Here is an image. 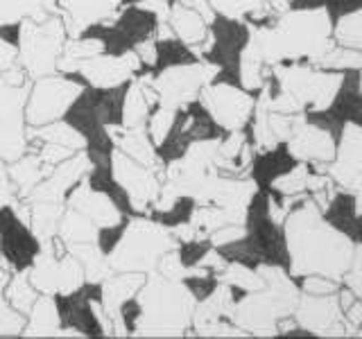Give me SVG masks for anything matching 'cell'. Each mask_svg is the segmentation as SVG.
<instances>
[{"label": "cell", "mask_w": 362, "mask_h": 339, "mask_svg": "<svg viewBox=\"0 0 362 339\" xmlns=\"http://www.w3.org/2000/svg\"><path fill=\"white\" fill-rule=\"evenodd\" d=\"M145 276L147 274H134V271H111L105 280H100L102 308L109 314V319L118 312V308L124 301L132 299L139 292Z\"/></svg>", "instance_id": "obj_29"}, {"label": "cell", "mask_w": 362, "mask_h": 339, "mask_svg": "<svg viewBox=\"0 0 362 339\" xmlns=\"http://www.w3.org/2000/svg\"><path fill=\"white\" fill-rule=\"evenodd\" d=\"M139 3H143V0H120V5H122V7H127V5H139Z\"/></svg>", "instance_id": "obj_56"}, {"label": "cell", "mask_w": 362, "mask_h": 339, "mask_svg": "<svg viewBox=\"0 0 362 339\" xmlns=\"http://www.w3.org/2000/svg\"><path fill=\"white\" fill-rule=\"evenodd\" d=\"M66 206H71L75 210H79L82 215L93 222L98 229L100 226H111V224H118L124 215L118 210V206L113 203L105 192H98L88 186L86 177L79 181V184L68 192L66 197Z\"/></svg>", "instance_id": "obj_25"}, {"label": "cell", "mask_w": 362, "mask_h": 339, "mask_svg": "<svg viewBox=\"0 0 362 339\" xmlns=\"http://www.w3.org/2000/svg\"><path fill=\"white\" fill-rule=\"evenodd\" d=\"M109 131H111L113 143H116V150L134 158L136 163L152 167L156 172H163L161 161H158V156H156V145L150 141L145 127L127 129V127H122V124H118V127H111Z\"/></svg>", "instance_id": "obj_26"}, {"label": "cell", "mask_w": 362, "mask_h": 339, "mask_svg": "<svg viewBox=\"0 0 362 339\" xmlns=\"http://www.w3.org/2000/svg\"><path fill=\"white\" fill-rule=\"evenodd\" d=\"M9 271L0 265V337H21L25 328V314L14 310L5 299V282Z\"/></svg>", "instance_id": "obj_44"}, {"label": "cell", "mask_w": 362, "mask_h": 339, "mask_svg": "<svg viewBox=\"0 0 362 339\" xmlns=\"http://www.w3.org/2000/svg\"><path fill=\"white\" fill-rule=\"evenodd\" d=\"M335 181L324 174V172H310L308 163L297 161L292 170L283 172L279 177H274L269 181V188L279 192V195H310V192H317L326 186H333Z\"/></svg>", "instance_id": "obj_27"}, {"label": "cell", "mask_w": 362, "mask_h": 339, "mask_svg": "<svg viewBox=\"0 0 362 339\" xmlns=\"http://www.w3.org/2000/svg\"><path fill=\"white\" fill-rule=\"evenodd\" d=\"M154 271H158V274L165 276V278L181 280V278H186L192 269H188L184 263H181L179 251H177V246H175V249H170V251H165L161 258H158V265H156Z\"/></svg>", "instance_id": "obj_46"}, {"label": "cell", "mask_w": 362, "mask_h": 339, "mask_svg": "<svg viewBox=\"0 0 362 339\" xmlns=\"http://www.w3.org/2000/svg\"><path fill=\"white\" fill-rule=\"evenodd\" d=\"M66 39V25L59 14H50L43 20L25 18L21 25L16 64L30 79L57 73V61L64 54Z\"/></svg>", "instance_id": "obj_8"}, {"label": "cell", "mask_w": 362, "mask_h": 339, "mask_svg": "<svg viewBox=\"0 0 362 339\" xmlns=\"http://www.w3.org/2000/svg\"><path fill=\"white\" fill-rule=\"evenodd\" d=\"M179 246L177 237L165 226L156 224L150 215H129L124 233L116 249L107 256L111 271H134V274H150L156 269L158 258L170 249Z\"/></svg>", "instance_id": "obj_6"}, {"label": "cell", "mask_w": 362, "mask_h": 339, "mask_svg": "<svg viewBox=\"0 0 362 339\" xmlns=\"http://www.w3.org/2000/svg\"><path fill=\"white\" fill-rule=\"evenodd\" d=\"M127 220L129 215H124V218L118 222V224H111V226H100L98 229V235H95V244L100 246V251L109 256L113 249H116V244L120 242V237L124 233V226H127Z\"/></svg>", "instance_id": "obj_47"}, {"label": "cell", "mask_w": 362, "mask_h": 339, "mask_svg": "<svg viewBox=\"0 0 362 339\" xmlns=\"http://www.w3.org/2000/svg\"><path fill=\"white\" fill-rule=\"evenodd\" d=\"M337 290H339V280L326 278V276H320V274L303 276L301 292H305V294H333Z\"/></svg>", "instance_id": "obj_49"}, {"label": "cell", "mask_w": 362, "mask_h": 339, "mask_svg": "<svg viewBox=\"0 0 362 339\" xmlns=\"http://www.w3.org/2000/svg\"><path fill=\"white\" fill-rule=\"evenodd\" d=\"M356 335H358V337H362V326L358 328V333H356Z\"/></svg>", "instance_id": "obj_58"}, {"label": "cell", "mask_w": 362, "mask_h": 339, "mask_svg": "<svg viewBox=\"0 0 362 339\" xmlns=\"http://www.w3.org/2000/svg\"><path fill=\"white\" fill-rule=\"evenodd\" d=\"M150 102H147L143 93V84L139 79H132L124 93V105H122V127L134 129V127H145L147 116H150Z\"/></svg>", "instance_id": "obj_41"}, {"label": "cell", "mask_w": 362, "mask_h": 339, "mask_svg": "<svg viewBox=\"0 0 362 339\" xmlns=\"http://www.w3.org/2000/svg\"><path fill=\"white\" fill-rule=\"evenodd\" d=\"M245 235H247V226L245 224H224V226H220L218 231H213L209 235V240H211V244L215 249H220V246H226L231 242L243 240Z\"/></svg>", "instance_id": "obj_48"}, {"label": "cell", "mask_w": 362, "mask_h": 339, "mask_svg": "<svg viewBox=\"0 0 362 339\" xmlns=\"http://www.w3.org/2000/svg\"><path fill=\"white\" fill-rule=\"evenodd\" d=\"M337 192H339V188L333 184V186H326V188L317 190V192H310V199L317 203V206L322 208V213H326L328 208L333 206V201H335V197H337Z\"/></svg>", "instance_id": "obj_51"}, {"label": "cell", "mask_w": 362, "mask_h": 339, "mask_svg": "<svg viewBox=\"0 0 362 339\" xmlns=\"http://www.w3.org/2000/svg\"><path fill=\"white\" fill-rule=\"evenodd\" d=\"M68 37H77L95 23H111L120 14V0H57Z\"/></svg>", "instance_id": "obj_23"}, {"label": "cell", "mask_w": 362, "mask_h": 339, "mask_svg": "<svg viewBox=\"0 0 362 339\" xmlns=\"http://www.w3.org/2000/svg\"><path fill=\"white\" fill-rule=\"evenodd\" d=\"M313 170L328 174L339 190H346L351 181L362 174V124L346 122L335 147V158L331 163H317Z\"/></svg>", "instance_id": "obj_21"}, {"label": "cell", "mask_w": 362, "mask_h": 339, "mask_svg": "<svg viewBox=\"0 0 362 339\" xmlns=\"http://www.w3.org/2000/svg\"><path fill=\"white\" fill-rule=\"evenodd\" d=\"M288 147V154L294 161L317 165V163H331L335 158V138L333 133L320 127V124H313L305 113L294 120L292 131L288 136V141L283 143Z\"/></svg>", "instance_id": "obj_20"}, {"label": "cell", "mask_w": 362, "mask_h": 339, "mask_svg": "<svg viewBox=\"0 0 362 339\" xmlns=\"http://www.w3.org/2000/svg\"><path fill=\"white\" fill-rule=\"evenodd\" d=\"M141 305L134 337H186L192 328L195 299L181 280L150 271L136 292Z\"/></svg>", "instance_id": "obj_5"}, {"label": "cell", "mask_w": 362, "mask_h": 339, "mask_svg": "<svg viewBox=\"0 0 362 339\" xmlns=\"http://www.w3.org/2000/svg\"><path fill=\"white\" fill-rule=\"evenodd\" d=\"M360 95H362V68H360Z\"/></svg>", "instance_id": "obj_57"}, {"label": "cell", "mask_w": 362, "mask_h": 339, "mask_svg": "<svg viewBox=\"0 0 362 339\" xmlns=\"http://www.w3.org/2000/svg\"><path fill=\"white\" fill-rule=\"evenodd\" d=\"M59 323L66 331H75L79 339L111 337V319L102 308L100 282L84 280L82 287L68 294H54Z\"/></svg>", "instance_id": "obj_11"}, {"label": "cell", "mask_w": 362, "mask_h": 339, "mask_svg": "<svg viewBox=\"0 0 362 339\" xmlns=\"http://www.w3.org/2000/svg\"><path fill=\"white\" fill-rule=\"evenodd\" d=\"M209 3L218 16L240 23H258L274 14L267 0H209Z\"/></svg>", "instance_id": "obj_35"}, {"label": "cell", "mask_w": 362, "mask_h": 339, "mask_svg": "<svg viewBox=\"0 0 362 339\" xmlns=\"http://www.w3.org/2000/svg\"><path fill=\"white\" fill-rule=\"evenodd\" d=\"M84 86V77L77 73H50L32 79L25 102L28 127H41L62 120Z\"/></svg>", "instance_id": "obj_9"}, {"label": "cell", "mask_w": 362, "mask_h": 339, "mask_svg": "<svg viewBox=\"0 0 362 339\" xmlns=\"http://www.w3.org/2000/svg\"><path fill=\"white\" fill-rule=\"evenodd\" d=\"M156 25H158V16L154 11L141 5H127L120 9V14L111 23H95V25H88L79 34L98 39L102 43V52L105 54L122 56L127 52H134L139 43L154 39Z\"/></svg>", "instance_id": "obj_10"}, {"label": "cell", "mask_w": 362, "mask_h": 339, "mask_svg": "<svg viewBox=\"0 0 362 339\" xmlns=\"http://www.w3.org/2000/svg\"><path fill=\"white\" fill-rule=\"evenodd\" d=\"M154 64L152 68L147 71L145 77L139 79H152L158 73L168 71L173 66H181V64H192V61H199V56L192 52L184 41H179L177 37H163V39H154ZM136 79V77H134Z\"/></svg>", "instance_id": "obj_31"}, {"label": "cell", "mask_w": 362, "mask_h": 339, "mask_svg": "<svg viewBox=\"0 0 362 339\" xmlns=\"http://www.w3.org/2000/svg\"><path fill=\"white\" fill-rule=\"evenodd\" d=\"M333 39L337 45L362 52V7L349 11V14L339 16L337 23H333Z\"/></svg>", "instance_id": "obj_43"}, {"label": "cell", "mask_w": 362, "mask_h": 339, "mask_svg": "<svg viewBox=\"0 0 362 339\" xmlns=\"http://www.w3.org/2000/svg\"><path fill=\"white\" fill-rule=\"evenodd\" d=\"M175 113H177L175 109H168L161 105L150 111V116H147V122H145V129H147V136H150V141L154 145H158L168 136L170 127H173V122H175Z\"/></svg>", "instance_id": "obj_45"}, {"label": "cell", "mask_w": 362, "mask_h": 339, "mask_svg": "<svg viewBox=\"0 0 362 339\" xmlns=\"http://www.w3.org/2000/svg\"><path fill=\"white\" fill-rule=\"evenodd\" d=\"M165 23L170 25V30H173L175 37L179 41H184L188 48L199 56V59L211 50L213 34L209 28V20L202 14H197L195 9H190L186 5L177 3V0H173V3H170V11H168Z\"/></svg>", "instance_id": "obj_24"}, {"label": "cell", "mask_w": 362, "mask_h": 339, "mask_svg": "<svg viewBox=\"0 0 362 339\" xmlns=\"http://www.w3.org/2000/svg\"><path fill=\"white\" fill-rule=\"evenodd\" d=\"M16 54H18L16 48H11L9 43L0 39V71H7V68L16 64Z\"/></svg>", "instance_id": "obj_54"}, {"label": "cell", "mask_w": 362, "mask_h": 339, "mask_svg": "<svg viewBox=\"0 0 362 339\" xmlns=\"http://www.w3.org/2000/svg\"><path fill=\"white\" fill-rule=\"evenodd\" d=\"M308 64L315 68H322V71H360L362 68V52L335 43L324 54H320L317 59H313Z\"/></svg>", "instance_id": "obj_42"}, {"label": "cell", "mask_w": 362, "mask_h": 339, "mask_svg": "<svg viewBox=\"0 0 362 339\" xmlns=\"http://www.w3.org/2000/svg\"><path fill=\"white\" fill-rule=\"evenodd\" d=\"M281 231L292 278L320 274L342 282V276L354 260L356 242L328 222L310 197H305L299 208L288 213Z\"/></svg>", "instance_id": "obj_1"}, {"label": "cell", "mask_w": 362, "mask_h": 339, "mask_svg": "<svg viewBox=\"0 0 362 339\" xmlns=\"http://www.w3.org/2000/svg\"><path fill=\"white\" fill-rule=\"evenodd\" d=\"M197 100L224 133L245 129L252 120L256 105V95L252 90L231 82H218V79L204 86Z\"/></svg>", "instance_id": "obj_14"}, {"label": "cell", "mask_w": 362, "mask_h": 339, "mask_svg": "<svg viewBox=\"0 0 362 339\" xmlns=\"http://www.w3.org/2000/svg\"><path fill=\"white\" fill-rule=\"evenodd\" d=\"M218 75H220L218 66L206 59H199L192 64H181V66L168 68V71L158 73L156 77L147 79V82H150L152 88L156 90L158 105L177 111L181 107L190 105L192 100H197L202 88L211 84Z\"/></svg>", "instance_id": "obj_13"}, {"label": "cell", "mask_w": 362, "mask_h": 339, "mask_svg": "<svg viewBox=\"0 0 362 339\" xmlns=\"http://www.w3.org/2000/svg\"><path fill=\"white\" fill-rule=\"evenodd\" d=\"M41 246L43 242L11 203L0 206V265L9 274L28 271L41 254Z\"/></svg>", "instance_id": "obj_15"}, {"label": "cell", "mask_w": 362, "mask_h": 339, "mask_svg": "<svg viewBox=\"0 0 362 339\" xmlns=\"http://www.w3.org/2000/svg\"><path fill=\"white\" fill-rule=\"evenodd\" d=\"M247 30L245 48L267 68L283 61H313L335 45L333 18L326 7H290L276 14L274 25L247 23Z\"/></svg>", "instance_id": "obj_2"}, {"label": "cell", "mask_w": 362, "mask_h": 339, "mask_svg": "<svg viewBox=\"0 0 362 339\" xmlns=\"http://www.w3.org/2000/svg\"><path fill=\"white\" fill-rule=\"evenodd\" d=\"M129 82L111 88L84 86L64 113V120L84 136V152L93 167H111L116 143L109 129L122 124V105Z\"/></svg>", "instance_id": "obj_3"}, {"label": "cell", "mask_w": 362, "mask_h": 339, "mask_svg": "<svg viewBox=\"0 0 362 339\" xmlns=\"http://www.w3.org/2000/svg\"><path fill=\"white\" fill-rule=\"evenodd\" d=\"M256 269L263 276V287L235 299L231 321L249 337H276L279 321L294 314L301 287L279 265L258 263Z\"/></svg>", "instance_id": "obj_4"}, {"label": "cell", "mask_w": 362, "mask_h": 339, "mask_svg": "<svg viewBox=\"0 0 362 339\" xmlns=\"http://www.w3.org/2000/svg\"><path fill=\"white\" fill-rule=\"evenodd\" d=\"M337 292L333 294L301 292L299 303L292 314L297 326L317 337H346V319L342 308H339Z\"/></svg>", "instance_id": "obj_19"}, {"label": "cell", "mask_w": 362, "mask_h": 339, "mask_svg": "<svg viewBox=\"0 0 362 339\" xmlns=\"http://www.w3.org/2000/svg\"><path fill=\"white\" fill-rule=\"evenodd\" d=\"M86 181H88V186L93 188V190L105 192V195L113 203H116L118 210L122 215H136L132 201L127 197V192L120 188V184L116 181V177H113V172H111V167H93V165H90L88 174H86Z\"/></svg>", "instance_id": "obj_37"}, {"label": "cell", "mask_w": 362, "mask_h": 339, "mask_svg": "<svg viewBox=\"0 0 362 339\" xmlns=\"http://www.w3.org/2000/svg\"><path fill=\"white\" fill-rule=\"evenodd\" d=\"M90 170V161L86 152H77L68 156L66 161L57 163L52 172L45 177L41 184L34 188L25 199H48V201H64L79 181H82Z\"/></svg>", "instance_id": "obj_22"}, {"label": "cell", "mask_w": 362, "mask_h": 339, "mask_svg": "<svg viewBox=\"0 0 362 339\" xmlns=\"http://www.w3.org/2000/svg\"><path fill=\"white\" fill-rule=\"evenodd\" d=\"M111 172L120 184V188L127 192L134 213H147L154 206L158 195H161L163 172H156L152 167L136 163L134 158L122 154L120 150L113 152Z\"/></svg>", "instance_id": "obj_18"}, {"label": "cell", "mask_w": 362, "mask_h": 339, "mask_svg": "<svg viewBox=\"0 0 362 339\" xmlns=\"http://www.w3.org/2000/svg\"><path fill=\"white\" fill-rule=\"evenodd\" d=\"M267 5L272 7L274 14H283V11H288L292 7V0H267Z\"/></svg>", "instance_id": "obj_55"}, {"label": "cell", "mask_w": 362, "mask_h": 339, "mask_svg": "<svg viewBox=\"0 0 362 339\" xmlns=\"http://www.w3.org/2000/svg\"><path fill=\"white\" fill-rule=\"evenodd\" d=\"M218 280L231 285L238 292H256L263 287V276L252 265H245L240 260H226L222 271H218Z\"/></svg>", "instance_id": "obj_40"}, {"label": "cell", "mask_w": 362, "mask_h": 339, "mask_svg": "<svg viewBox=\"0 0 362 339\" xmlns=\"http://www.w3.org/2000/svg\"><path fill=\"white\" fill-rule=\"evenodd\" d=\"M66 249L77 258V263L82 265L86 280L100 282L111 274L109 258L100 251L95 240L93 242H71V244H66Z\"/></svg>", "instance_id": "obj_36"}, {"label": "cell", "mask_w": 362, "mask_h": 339, "mask_svg": "<svg viewBox=\"0 0 362 339\" xmlns=\"http://www.w3.org/2000/svg\"><path fill=\"white\" fill-rule=\"evenodd\" d=\"M30 93V82L21 86L0 88V156L7 163L16 161L30 150L25 102Z\"/></svg>", "instance_id": "obj_16"}, {"label": "cell", "mask_w": 362, "mask_h": 339, "mask_svg": "<svg viewBox=\"0 0 362 339\" xmlns=\"http://www.w3.org/2000/svg\"><path fill=\"white\" fill-rule=\"evenodd\" d=\"M95 235H98V226L86 215L66 206L59 220V229H57V237H62L66 244H71V242H93Z\"/></svg>", "instance_id": "obj_38"}, {"label": "cell", "mask_w": 362, "mask_h": 339, "mask_svg": "<svg viewBox=\"0 0 362 339\" xmlns=\"http://www.w3.org/2000/svg\"><path fill=\"white\" fill-rule=\"evenodd\" d=\"M16 197H18L16 188L11 184L9 172H7V161L0 156V206H7V203H11Z\"/></svg>", "instance_id": "obj_50"}, {"label": "cell", "mask_w": 362, "mask_h": 339, "mask_svg": "<svg viewBox=\"0 0 362 339\" xmlns=\"http://www.w3.org/2000/svg\"><path fill=\"white\" fill-rule=\"evenodd\" d=\"M141 71H143V64L136 52H127L122 56L100 52L95 56H88V59H79V61L57 68V73L82 75L86 86H95V88L120 86L124 82H129V79L139 77Z\"/></svg>", "instance_id": "obj_17"}, {"label": "cell", "mask_w": 362, "mask_h": 339, "mask_svg": "<svg viewBox=\"0 0 362 339\" xmlns=\"http://www.w3.org/2000/svg\"><path fill=\"white\" fill-rule=\"evenodd\" d=\"M351 197H354V203H356V215L358 218H362V174H358L351 184L346 186V190Z\"/></svg>", "instance_id": "obj_53"}, {"label": "cell", "mask_w": 362, "mask_h": 339, "mask_svg": "<svg viewBox=\"0 0 362 339\" xmlns=\"http://www.w3.org/2000/svg\"><path fill=\"white\" fill-rule=\"evenodd\" d=\"M28 276L41 294H68L82 287L86 280L82 265L57 235L43 242L41 254L28 269Z\"/></svg>", "instance_id": "obj_12"}, {"label": "cell", "mask_w": 362, "mask_h": 339, "mask_svg": "<svg viewBox=\"0 0 362 339\" xmlns=\"http://www.w3.org/2000/svg\"><path fill=\"white\" fill-rule=\"evenodd\" d=\"M28 138L62 145V147H68V150H73V152H82L86 147L84 136L79 133L75 127H71L64 118L48 122V124H41V127H28Z\"/></svg>", "instance_id": "obj_34"}, {"label": "cell", "mask_w": 362, "mask_h": 339, "mask_svg": "<svg viewBox=\"0 0 362 339\" xmlns=\"http://www.w3.org/2000/svg\"><path fill=\"white\" fill-rule=\"evenodd\" d=\"M62 328L59 312H57L54 294H39L25 316V328L21 337H54Z\"/></svg>", "instance_id": "obj_30"}, {"label": "cell", "mask_w": 362, "mask_h": 339, "mask_svg": "<svg viewBox=\"0 0 362 339\" xmlns=\"http://www.w3.org/2000/svg\"><path fill=\"white\" fill-rule=\"evenodd\" d=\"M7 172H9L11 184L16 188V195L21 199H25L30 192L52 172V165L43 163L37 152L28 150L21 158H16V161L7 163Z\"/></svg>", "instance_id": "obj_28"}, {"label": "cell", "mask_w": 362, "mask_h": 339, "mask_svg": "<svg viewBox=\"0 0 362 339\" xmlns=\"http://www.w3.org/2000/svg\"><path fill=\"white\" fill-rule=\"evenodd\" d=\"M39 290L32 285V280L28 276V271H14L9 274L7 282H5V299L14 310H18L21 314L30 312V308L34 305V301L39 299Z\"/></svg>", "instance_id": "obj_39"}, {"label": "cell", "mask_w": 362, "mask_h": 339, "mask_svg": "<svg viewBox=\"0 0 362 339\" xmlns=\"http://www.w3.org/2000/svg\"><path fill=\"white\" fill-rule=\"evenodd\" d=\"M30 203V226L37 233L41 242L52 240L59 229V220L66 210L64 201H48V199H28Z\"/></svg>", "instance_id": "obj_32"}, {"label": "cell", "mask_w": 362, "mask_h": 339, "mask_svg": "<svg viewBox=\"0 0 362 339\" xmlns=\"http://www.w3.org/2000/svg\"><path fill=\"white\" fill-rule=\"evenodd\" d=\"M269 77L276 79L279 90L292 95L303 109L313 113H324L331 109L344 84L342 71H322V68L303 66L297 61L272 66Z\"/></svg>", "instance_id": "obj_7"}, {"label": "cell", "mask_w": 362, "mask_h": 339, "mask_svg": "<svg viewBox=\"0 0 362 339\" xmlns=\"http://www.w3.org/2000/svg\"><path fill=\"white\" fill-rule=\"evenodd\" d=\"M21 25H23V20L3 23V25H0V39H3L5 43H9L11 48H16V50H18V43H21Z\"/></svg>", "instance_id": "obj_52"}, {"label": "cell", "mask_w": 362, "mask_h": 339, "mask_svg": "<svg viewBox=\"0 0 362 339\" xmlns=\"http://www.w3.org/2000/svg\"><path fill=\"white\" fill-rule=\"evenodd\" d=\"M50 14H59L57 0H0V25L18 20H43Z\"/></svg>", "instance_id": "obj_33"}]
</instances>
